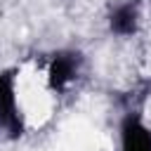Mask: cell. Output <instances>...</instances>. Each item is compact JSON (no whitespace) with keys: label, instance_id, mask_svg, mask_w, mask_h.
Listing matches in <instances>:
<instances>
[{"label":"cell","instance_id":"obj_1","mask_svg":"<svg viewBox=\"0 0 151 151\" xmlns=\"http://www.w3.org/2000/svg\"><path fill=\"white\" fill-rule=\"evenodd\" d=\"M0 123L12 132H21V120L17 113V97H14V76L2 73L0 76Z\"/></svg>","mask_w":151,"mask_h":151},{"label":"cell","instance_id":"obj_2","mask_svg":"<svg viewBox=\"0 0 151 151\" xmlns=\"http://www.w3.org/2000/svg\"><path fill=\"white\" fill-rule=\"evenodd\" d=\"M123 151H151V132L137 118L123 123Z\"/></svg>","mask_w":151,"mask_h":151},{"label":"cell","instance_id":"obj_3","mask_svg":"<svg viewBox=\"0 0 151 151\" xmlns=\"http://www.w3.org/2000/svg\"><path fill=\"white\" fill-rule=\"evenodd\" d=\"M76 73V57L73 54H59L54 61H52V68H50V83L52 87H64Z\"/></svg>","mask_w":151,"mask_h":151},{"label":"cell","instance_id":"obj_4","mask_svg":"<svg viewBox=\"0 0 151 151\" xmlns=\"http://www.w3.org/2000/svg\"><path fill=\"white\" fill-rule=\"evenodd\" d=\"M111 28L120 35H130L134 28H137V9L132 5H123L113 12L111 17Z\"/></svg>","mask_w":151,"mask_h":151}]
</instances>
